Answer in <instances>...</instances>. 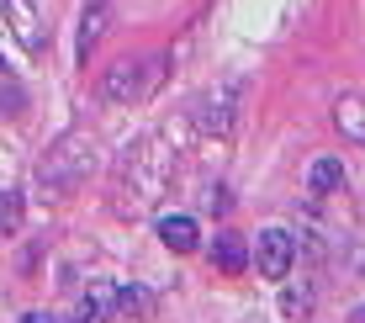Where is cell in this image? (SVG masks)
I'll use <instances>...</instances> for the list:
<instances>
[{"label": "cell", "instance_id": "6da1fadb", "mask_svg": "<svg viewBox=\"0 0 365 323\" xmlns=\"http://www.w3.org/2000/svg\"><path fill=\"white\" fill-rule=\"evenodd\" d=\"M175 175V143L170 133H154V138L133 143L128 159L117 170V212L122 217H143L148 207L165 196V185Z\"/></svg>", "mask_w": 365, "mask_h": 323}, {"label": "cell", "instance_id": "7a4b0ae2", "mask_svg": "<svg viewBox=\"0 0 365 323\" xmlns=\"http://www.w3.org/2000/svg\"><path fill=\"white\" fill-rule=\"evenodd\" d=\"M91 170H96V138L91 133H64L37 165V185H43V196H74Z\"/></svg>", "mask_w": 365, "mask_h": 323}, {"label": "cell", "instance_id": "3957f363", "mask_svg": "<svg viewBox=\"0 0 365 323\" xmlns=\"http://www.w3.org/2000/svg\"><path fill=\"white\" fill-rule=\"evenodd\" d=\"M165 80V53H148V58H122L117 69H106V85H101V96L106 101H143V96H154V85Z\"/></svg>", "mask_w": 365, "mask_h": 323}, {"label": "cell", "instance_id": "277c9868", "mask_svg": "<svg viewBox=\"0 0 365 323\" xmlns=\"http://www.w3.org/2000/svg\"><path fill=\"white\" fill-rule=\"evenodd\" d=\"M255 265H259V276H265V281H286V276H292V265H297V239L286 228H265L255 239Z\"/></svg>", "mask_w": 365, "mask_h": 323}, {"label": "cell", "instance_id": "5b68a950", "mask_svg": "<svg viewBox=\"0 0 365 323\" xmlns=\"http://www.w3.org/2000/svg\"><path fill=\"white\" fill-rule=\"evenodd\" d=\"M0 16H6V27L16 32V43L27 48V53H43L48 48V27H43L32 0H0Z\"/></svg>", "mask_w": 365, "mask_h": 323}, {"label": "cell", "instance_id": "8992f818", "mask_svg": "<svg viewBox=\"0 0 365 323\" xmlns=\"http://www.w3.org/2000/svg\"><path fill=\"white\" fill-rule=\"evenodd\" d=\"M111 313H117V281H91L85 297L74 302V318L69 323H106Z\"/></svg>", "mask_w": 365, "mask_h": 323}, {"label": "cell", "instance_id": "52a82bcc", "mask_svg": "<svg viewBox=\"0 0 365 323\" xmlns=\"http://www.w3.org/2000/svg\"><path fill=\"white\" fill-rule=\"evenodd\" d=\"M159 244L175 255H191L196 244H201V228H196V217H185V212H165L159 217Z\"/></svg>", "mask_w": 365, "mask_h": 323}, {"label": "cell", "instance_id": "ba28073f", "mask_svg": "<svg viewBox=\"0 0 365 323\" xmlns=\"http://www.w3.org/2000/svg\"><path fill=\"white\" fill-rule=\"evenodd\" d=\"M212 265H217L222 276H244L249 270V244L238 239V233H217V239H212Z\"/></svg>", "mask_w": 365, "mask_h": 323}, {"label": "cell", "instance_id": "9c48e42d", "mask_svg": "<svg viewBox=\"0 0 365 323\" xmlns=\"http://www.w3.org/2000/svg\"><path fill=\"white\" fill-rule=\"evenodd\" d=\"M106 27H111V6H106V0H91L85 16H80V64L96 53V43L106 37Z\"/></svg>", "mask_w": 365, "mask_h": 323}, {"label": "cell", "instance_id": "30bf717a", "mask_svg": "<svg viewBox=\"0 0 365 323\" xmlns=\"http://www.w3.org/2000/svg\"><path fill=\"white\" fill-rule=\"evenodd\" d=\"M117 313L128 323H148V318H154V292L133 287V281H128V287H117Z\"/></svg>", "mask_w": 365, "mask_h": 323}, {"label": "cell", "instance_id": "8fae6325", "mask_svg": "<svg viewBox=\"0 0 365 323\" xmlns=\"http://www.w3.org/2000/svg\"><path fill=\"white\" fill-rule=\"evenodd\" d=\"M334 122H339V133H344V138L365 143V96H344V101L334 106Z\"/></svg>", "mask_w": 365, "mask_h": 323}, {"label": "cell", "instance_id": "7c38bea8", "mask_svg": "<svg viewBox=\"0 0 365 323\" xmlns=\"http://www.w3.org/2000/svg\"><path fill=\"white\" fill-rule=\"evenodd\" d=\"M307 185H312V196H329V191H339L344 185V165L329 154V159H318V165L307 170Z\"/></svg>", "mask_w": 365, "mask_h": 323}, {"label": "cell", "instance_id": "4fadbf2b", "mask_svg": "<svg viewBox=\"0 0 365 323\" xmlns=\"http://www.w3.org/2000/svg\"><path fill=\"white\" fill-rule=\"evenodd\" d=\"M281 313L292 318V323H307L312 313V287H297V292H281Z\"/></svg>", "mask_w": 365, "mask_h": 323}, {"label": "cell", "instance_id": "5bb4252c", "mask_svg": "<svg viewBox=\"0 0 365 323\" xmlns=\"http://www.w3.org/2000/svg\"><path fill=\"white\" fill-rule=\"evenodd\" d=\"M21 323H58L53 313H21Z\"/></svg>", "mask_w": 365, "mask_h": 323}, {"label": "cell", "instance_id": "9a60e30c", "mask_svg": "<svg viewBox=\"0 0 365 323\" xmlns=\"http://www.w3.org/2000/svg\"><path fill=\"white\" fill-rule=\"evenodd\" d=\"M11 222H16V207H6V212H0V233H6Z\"/></svg>", "mask_w": 365, "mask_h": 323}, {"label": "cell", "instance_id": "2e32d148", "mask_svg": "<svg viewBox=\"0 0 365 323\" xmlns=\"http://www.w3.org/2000/svg\"><path fill=\"white\" fill-rule=\"evenodd\" d=\"M355 323H365V307H360V313H355Z\"/></svg>", "mask_w": 365, "mask_h": 323}, {"label": "cell", "instance_id": "e0dca14e", "mask_svg": "<svg viewBox=\"0 0 365 323\" xmlns=\"http://www.w3.org/2000/svg\"><path fill=\"white\" fill-rule=\"evenodd\" d=\"M0 69H6V64H0Z\"/></svg>", "mask_w": 365, "mask_h": 323}]
</instances>
